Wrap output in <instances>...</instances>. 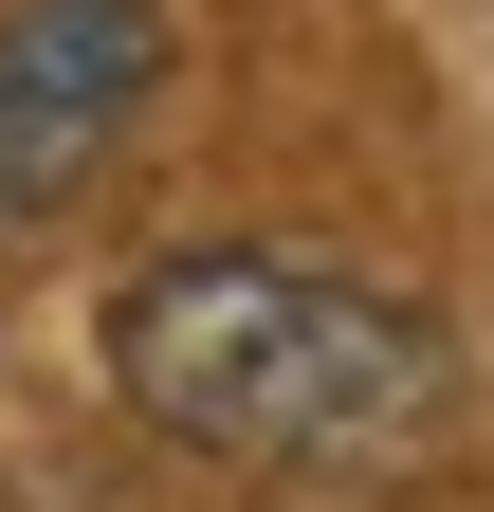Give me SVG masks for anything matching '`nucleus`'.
I'll return each instance as SVG.
<instances>
[{
    "label": "nucleus",
    "mask_w": 494,
    "mask_h": 512,
    "mask_svg": "<svg viewBox=\"0 0 494 512\" xmlns=\"http://www.w3.org/2000/svg\"><path fill=\"white\" fill-rule=\"evenodd\" d=\"M165 92V0H0V220H55Z\"/></svg>",
    "instance_id": "f03ea898"
},
{
    "label": "nucleus",
    "mask_w": 494,
    "mask_h": 512,
    "mask_svg": "<svg viewBox=\"0 0 494 512\" xmlns=\"http://www.w3.org/2000/svg\"><path fill=\"white\" fill-rule=\"evenodd\" d=\"M110 403L275 494H385L458 439V330L348 256L183 238L110 275Z\"/></svg>",
    "instance_id": "f257e3e1"
}]
</instances>
